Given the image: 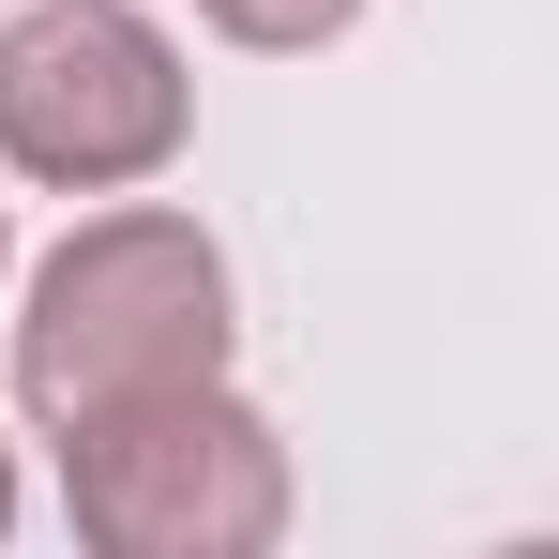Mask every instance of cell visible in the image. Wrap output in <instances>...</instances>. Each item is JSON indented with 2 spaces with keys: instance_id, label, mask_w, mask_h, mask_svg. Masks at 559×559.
I'll return each instance as SVG.
<instances>
[{
  "instance_id": "cell-3",
  "label": "cell",
  "mask_w": 559,
  "mask_h": 559,
  "mask_svg": "<svg viewBox=\"0 0 559 559\" xmlns=\"http://www.w3.org/2000/svg\"><path fill=\"white\" fill-rule=\"evenodd\" d=\"M197 76L136 0H15L0 15V167L61 197H121L182 152Z\"/></svg>"
},
{
  "instance_id": "cell-4",
  "label": "cell",
  "mask_w": 559,
  "mask_h": 559,
  "mask_svg": "<svg viewBox=\"0 0 559 559\" xmlns=\"http://www.w3.org/2000/svg\"><path fill=\"white\" fill-rule=\"evenodd\" d=\"M197 15H212L227 46H273V61H302V46H333L364 0H197Z\"/></svg>"
},
{
  "instance_id": "cell-5",
  "label": "cell",
  "mask_w": 559,
  "mask_h": 559,
  "mask_svg": "<svg viewBox=\"0 0 559 559\" xmlns=\"http://www.w3.org/2000/svg\"><path fill=\"white\" fill-rule=\"evenodd\" d=\"M0 530H15V454H0Z\"/></svg>"
},
{
  "instance_id": "cell-2",
  "label": "cell",
  "mask_w": 559,
  "mask_h": 559,
  "mask_svg": "<svg viewBox=\"0 0 559 559\" xmlns=\"http://www.w3.org/2000/svg\"><path fill=\"white\" fill-rule=\"evenodd\" d=\"M61 499H76V545L106 559H258L287 530V439L227 378H182L61 424Z\"/></svg>"
},
{
  "instance_id": "cell-1",
  "label": "cell",
  "mask_w": 559,
  "mask_h": 559,
  "mask_svg": "<svg viewBox=\"0 0 559 559\" xmlns=\"http://www.w3.org/2000/svg\"><path fill=\"white\" fill-rule=\"evenodd\" d=\"M182 378H227V258L197 212H92L46 273H31V318H15V408L61 439L92 408H136V393H182Z\"/></svg>"
},
{
  "instance_id": "cell-6",
  "label": "cell",
  "mask_w": 559,
  "mask_h": 559,
  "mask_svg": "<svg viewBox=\"0 0 559 559\" xmlns=\"http://www.w3.org/2000/svg\"><path fill=\"white\" fill-rule=\"evenodd\" d=\"M0 258H15V227H0Z\"/></svg>"
}]
</instances>
